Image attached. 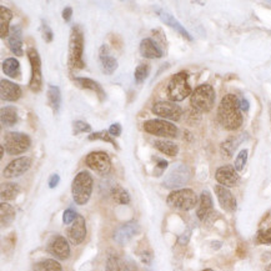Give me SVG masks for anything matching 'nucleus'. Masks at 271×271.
I'll return each instance as SVG.
<instances>
[{"instance_id":"nucleus-5","label":"nucleus","mask_w":271,"mask_h":271,"mask_svg":"<svg viewBox=\"0 0 271 271\" xmlns=\"http://www.w3.org/2000/svg\"><path fill=\"white\" fill-rule=\"evenodd\" d=\"M192 109L199 113H208L215 104V90L209 84H201L192 91L190 97Z\"/></svg>"},{"instance_id":"nucleus-23","label":"nucleus","mask_w":271,"mask_h":271,"mask_svg":"<svg viewBox=\"0 0 271 271\" xmlns=\"http://www.w3.org/2000/svg\"><path fill=\"white\" fill-rule=\"evenodd\" d=\"M99 60L103 71H104L105 74L111 75L118 69V60L113 57L110 49H109L108 45H105V44L100 46L99 49Z\"/></svg>"},{"instance_id":"nucleus-51","label":"nucleus","mask_w":271,"mask_h":271,"mask_svg":"<svg viewBox=\"0 0 271 271\" xmlns=\"http://www.w3.org/2000/svg\"><path fill=\"white\" fill-rule=\"evenodd\" d=\"M4 146H2V147H0V155H2V158H3V156H4Z\"/></svg>"},{"instance_id":"nucleus-32","label":"nucleus","mask_w":271,"mask_h":271,"mask_svg":"<svg viewBox=\"0 0 271 271\" xmlns=\"http://www.w3.org/2000/svg\"><path fill=\"white\" fill-rule=\"evenodd\" d=\"M154 146H155L159 152L165 154V155L170 156V158H174L179 153L178 145L170 140H165V139H163V140H155L154 141Z\"/></svg>"},{"instance_id":"nucleus-47","label":"nucleus","mask_w":271,"mask_h":271,"mask_svg":"<svg viewBox=\"0 0 271 271\" xmlns=\"http://www.w3.org/2000/svg\"><path fill=\"white\" fill-rule=\"evenodd\" d=\"M60 183V177L58 174H53L52 177L49 179V188L50 189H54L57 188L58 184Z\"/></svg>"},{"instance_id":"nucleus-42","label":"nucleus","mask_w":271,"mask_h":271,"mask_svg":"<svg viewBox=\"0 0 271 271\" xmlns=\"http://www.w3.org/2000/svg\"><path fill=\"white\" fill-rule=\"evenodd\" d=\"M72 128H74V134L78 135L80 133H90L91 127L88 122L82 121V120H78V121L72 122Z\"/></svg>"},{"instance_id":"nucleus-31","label":"nucleus","mask_w":271,"mask_h":271,"mask_svg":"<svg viewBox=\"0 0 271 271\" xmlns=\"http://www.w3.org/2000/svg\"><path fill=\"white\" fill-rule=\"evenodd\" d=\"M3 72H4L7 77L13 78V79H16V78H20V63H19L18 59L15 58H8L3 61L2 64Z\"/></svg>"},{"instance_id":"nucleus-15","label":"nucleus","mask_w":271,"mask_h":271,"mask_svg":"<svg viewBox=\"0 0 271 271\" xmlns=\"http://www.w3.org/2000/svg\"><path fill=\"white\" fill-rule=\"evenodd\" d=\"M46 250L54 258L59 260H66L70 256V247H69L68 240L61 235L53 236L47 242Z\"/></svg>"},{"instance_id":"nucleus-2","label":"nucleus","mask_w":271,"mask_h":271,"mask_svg":"<svg viewBox=\"0 0 271 271\" xmlns=\"http://www.w3.org/2000/svg\"><path fill=\"white\" fill-rule=\"evenodd\" d=\"M84 55V34L79 25H74L70 32V41H69V68L71 70H82L85 68Z\"/></svg>"},{"instance_id":"nucleus-50","label":"nucleus","mask_w":271,"mask_h":271,"mask_svg":"<svg viewBox=\"0 0 271 271\" xmlns=\"http://www.w3.org/2000/svg\"><path fill=\"white\" fill-rule=\"evenodd\" d=\"M189 235H190V233L189 234H184V235L181 236L180 239H179V242H180V244H186V242L189 241Z\"/></svg>"},{"instance_id":"nucleus-18","label":"nucleus","mask_w":271,"mask_h":271,"mask_svg":"<svg viewBox=\"0 0 271 271\" xmlns=\"http://www.w3.org/2000/svg\"><path fill=\"white\" fill-rule=\"evenodd\" d=\"M215 179L219 183V185L225 186V188H231L239 183V174L236 169L231 165L220 166L215 173Z\"/></svg>"},{"instance_id":"nucleus-14","label":"nucleus","mask_w":271,"mask_h":271,"mask_svg":"<svg viewBox=\"0 0 271 271\" xmlns=\"http://www.w3.org/2000/svg\"><path fill=\"white\" fill-rule=\"evenodd\" d=\"M33 164V159L29 156H21V158L14 159L13 161H10L8 164L7 167L3 171V177L5 179H13L19 178L21 175L25 174L28 170L30 169Z\"/></svg>"},{"instance_id":"nucleus-3","label":"nucleus","mask_w":271,"mask_h":271,"mask_svg":"<svg viewBox=\"0 0 271 271\" xmlns=\"http://www.w3.org/2000/svg\"><path fill=\"white\" fill-rule=\"evenodd\" d=\"M91 192H93V177L89 171L83 170L72 180V199L78 205H85L90 200Z\"/></svg>"},{"instance_id":"nucleus-4","label":"nucleus","mask_w":271,"mask_h":271,"mask_svg":"<svg viewBox=\"0 0 271 271\" xmlns=\"http://www.w3.org/2000/svg\"><path fill=\"white\" fill-rule=\"evenodd\" d=\"M191 94V86L189 84V74L186 71H180L173 75L166 86V95L170 102L179 103L185 100Z\"/></svg>"},{"instance_id":"nucleus-16","label":"nucleus","mask_w":271,"mask_h":271,"mask_svg":"<svg viewBox=\"0 0 271 271\" xmlns=\"http://www.w3.org/2000/svg\"><path fill=\"white\" fill-rule=\"evenodd\" d=\"M106 271H138V265L133 259L121 255H110L106 260Z\"/></svg>"},{"instance_id":"nucleus-27","label":"nucleus","mask_w":271,"mask_h":271,"mask_svg":"<svg viewBox=\"0 0 271 271\" xmlns=\"http://www.w3.org/2000/svg\"><path fill=\"white\" fill-rule=\"evenodd\" d=\"M247 136H248L247 134H241V135L231 136V138H229L228 140H225L221 144V147H220V149H221L223 155H225L226 158H231L234 152L236 150V147L239 146V145L241 144L245 139H247Z\"/></svg>"},{"instance_id":"nucleus-38","label":"nucleus","mask_w":271,"mask_h":271,"mask_svg":"<svg viewBox=\"0 0 271 271\" xmlns=\"http://www.w3.org/2000/svg\"><path fill=\"white\" fill-rule=\"evenodd\" d=\"M89 140L93 141V140H102V141H105V142H110V144L114 145V147H116L118 149V144H116L115 140H114L113 136L109 134V131L106 130H103V131H97V133H93L89 135Z\"/></svg>"},{"instance_id":"nucleus-46","label":"nucleus","mask_w":271,"mask_h":271,"mask_svg":"<svg viewBox=\"0 0 271 271\" xmlns=\"http://www.w3.org/2000/svg\"><path fill=\"white\" fill-rule=\"evenodd\" d=\"M61 16H63L64 21L69 23V21L71 20V16H72V8L71 7H65V8H64L63 13H61Z\"/></svg>"},{"instance_id":"nucleus-22","label":"nucleus","mask_w":271,"mask_h":271,"mask_svg":"<svg viewBox=\"0 0 271 271\" xmlns=\"http://www.w3.org/2000/svg\"><path fill=\"white\" fill-rule=\"evenodd\" d=\"M214 190H215V194H216V196H217V200H219L220 206H221L225 211L233 212L236 210V208H237L236 199L234 198L233 192H231L230 190L223 185H216Z\"/></svg>"},{"instance_id":"nucleus-54","label":"nucleus","mask_w":271,"mask_h":271,"mask_svg":"<svg viewBox=\"0 0 271 271\" xmlns=\"http://www.w3.org/2000/svg\"><path fill=\"white\" fill-rule=\"evenodd\" d=\"M203 271H212L211 269H205V270H203Z\"/></svg>"},{"instance_id":"nucleus-9","label":"nucleus","mask_w":271,"mask_h":271,"mask_svg":"<svg viewBox=\"0 0 271 271\" xmlns=\"http://www.w3.org/2000/svg\"><path fill=\"white\" fill-rule=\"evenodd\" d=\"M144 130L147 134H152L155 136H161V138H177L179 134V129L173 122L167 120L161 119H152L146 120L144 122Z\"/></svg>"},{"instance_id":"nucleus-17","label":"nucleus","mask_w":271,"mask_h":271,"mask_svg":"<svg viewBox=\"0 0 271 271\" xmlns=\"http://www.w3.org/2000/svg\"><path fill=\"white\" fill-rule=\"evenodd\" d=\"M154 12L156 13V15L159 16V19H160L164 24H166L167 27H170L171 29L177 30L179 34L183 35L184 38L188 39V40L190 41L192 40V36L190 35V33L183 27V25L179 23L177 19H175V16H173V14H170L167 10L163 9V8L160 7H154Z\"/></svg>"},{"instance_id":"nucleus-26","label":"nucleus","mask_w":271,"mask_h":271,"mask_svg":"<svg viewBox=\"0 0 271 271\" xmlns=\"http://www.w3.org/2000/svg\"><path fill=\"white\" fill-rule=\"evenodd\" d=\"M74 82L77 83L80 88L88 89V90H91L94 91V93H96V95L99 96V99L102 100V102L106 99V94L104 89L102 88V85H100L99 83L95 82V80L89 79V78H75Z\"/></svg>"},{"instance_id":"nucleus-48","label":"nucleus","mask_w":271,"mask_h":271,"mask_svg":"<svg viewBox=\"0 0 271 271\" xmlns=\"http://www.w3.org/2000/svg\"><path fill=\"white\" fill-rule=\"evenodd\" d=\"M239 103H240V109L244 111H248L249 110V102L247 99H244V97H239Z\"/></svg>"},{"instance_id":"nucleus-19","label":"nucleus","mask_w":271,"mask_h":271,"mask_svg":"<svg viewBox=\"0 0 271 271\" xmlns=\"http://www.w3.org/2000/svg\"><path fill=\"white\" fill-rule=\"evenodd\" d=\"M66 235H68V240L72 245H80L85 240L86 224L85 219H84L82 215H78L75 221L72 223L70 228L66 231Z\"/></svg>"},{"instance_id":"nucleus-33","label":"nucleus","mask_w":271,"mask_h":271,"mask_svg":"<svg viewBox=\"0 0 271 271\" xmlns=\"http://www.w3.org/2000/svg\"><path fill=\"white\" fill-rule=\"evenodd\" d=\"M0 215H2V226L8 228L15 219V210L8 203H2L0 205Z\"/></svg>"},{"instance_id":"nucleus-13","label":"nucleus","mask_w":271,"mask_h":271,"mask_svg":"<svg viewBox=\"0 0 271 271\" xmlns=\"http://www.w3.org/2000/svg\"><path fill=\"white\" fill-rule=\"evenodd\" d=\"M139 233H140V225H139L135 220H131V221H128L121 226H119V228L114 231V241H115L116 244H119L120 247H124L134 236L138 235Z\"/></svg>"},{"instance_id":"nucleus-55","label":"nucleus","mask_w":271,"mask_h":271,"mask_svg":"<svg viewBox=\"0 0 271 271\" xmlns=\"http://www.w3.org/2000/svg\"><path fill=\"white\" fill-rule=\"evenodd\" d=\"M270 4H271V2H270Z\"/></svg>"},{"instance_id":"nucleus-28","label":"nucleus","mask_w":271,"mask_h":271,"mask_svg":"<svg viewBox=\"0 0 271 271\" xmlns=\"http://www.w3.org/2000/svg\"><path fill=\"white\" fill-rule=\"evenodd\" d=\"M0 12H2V15H0V38L5 39L9 36V32H10V21L13 19V13L9 8L4 7L2 5L0 7Z\"/></svg>"},{"instance_id":"nucleus-25","label":"nucleus","mask_w":271,"mask_h":271,"mask_svg":"<svg viewBox=\"0 0 271 271\" xmlns=\"http://www.w3.org/2000/svg\"><path fill=\"white\" fill-rule=\"evenodd\" d=\"M212 211V199L208 190H204L200 195L199 208L196 210V215L200 220H205Z\"/></svg>"},{"instance_id":"nucleus-37","label":"nucleus","mask_w":271,"mask_h":271,"mask_svg":"<svg viewBox=\"0 0 271 271\" xmlns=\"http://www.w3.org/2000/svg\"><path fill=\"white\" fill-rule=\"evenodd\" d=\"M150 72V66L147 64L141 63L139 64L135 68V71H134V80H135L136 84H141L145 82L147 77H149Z\"/></svg>"},{"instance_id":"nucleus-34","label":"nucleus","mask_w":271,"mask_h":271,"mask_svg":"<svg viewBox=\"0 0 271 271\" xmlns=\"http://www.w3.org/2000/svg\"><path fill=\"white\" fill-rule=\"evenodd\" d=\"M111 198L116 204H120V205H128L130 203L129 192L120 185H115L111 189Z\"/></svg>"},{"instance_id":"nucleus-49","label":"nucleus","mask_w":271,"mask_h":271,"mask_svg":"<svg viewBox=\"0 0 271 271\" xmlns=\"http://www.w3.org/2000/svg\"><path fill=\"white\" fill-rule=\"evenodd\" d=\"M156 167H158V169L160 170V173L164 171V170H165L166 167H167V161L166 160H159V163H158V165H156Z\"/></svg>"},{"instance_id":"nucleus-41","label":"nucleus","mask_w":271,"mask_h":271,"mask_svg":"<svg viewBox=\"0 0 271 271\" xmlns=\"http://www.w3.org/2000/svg\"><path fill=\"white\" fill-rule=\"evenodd\" d=\"M247 161H248V150L244 149L237 154V156H236L235 165H234V167H235L237 173L241 171V170L244 169L245 165H247Z\"/></svg>"},{"instance_id":"nucleus-7","label":"nucleus","mask_w":271,"mask_h":271,"mask_svg":"<svg viewBox=\"0 0 271 271\" xmlns=\"http://www.w3.org/2000/svg\"><path fill=\"white\" fill-rule=\"evenodd\" d=\"M190 178H191V173H190L189 166L181 163L174 164L164 178L163 186L166 189L181 188L189 183Z\"/></svg>"},{"instance_id":"nucleus-52","label":"nucleus","mask_w":271,"mask_h":271,"mask_svg":"<svg viewBox=\"0 0 271 271\" xmlns=\"http://www.w3.org/2000/svg\"><path fill=\"white\" fill-rule=\"evenodd\" d=\"M266 271H271V264L269 265V266H267V267H266Z\"/></svg>"},{"instance_id":"nucleus-39","label":"nucleus","mask_w":271,"mask_h":271,"mask_svg":"<svg viewBox=\"0 0 271 271\" xmlns=\"http://www.w3.org/2000/svg\"><path fill=\"white\" fill-rule=\"evenodd\" d=\"M138 255H139V258L141 259V261L144 262V264H146V265L152 264V261L154 259V254H153L152 249L147 247V245H145V247H141V242H140V249L138 250Z\"/></svg>"},{"instance_id":"nucleus-21","label":"nucleus","mask_w":271,"mask_h":271,"mask_svg":"<svg viewBox=\"0 0 271 271\" xmlns=\"http://www.w3.org/2000/svg\"><path fill=\"white\" fill-rule=\"evenodd\" d=\"M0 95L4 102H16L23 95V90L18 84L10 82V80L2 79L0 82Z\"/></svg>"},{"instance_id":"nucleus-10","label":"nucleus","mask_w":271,"mask_h":271,"mask_svg":"<svg viewBox=\"0 0 271 271\" xmlns=\"http://www.w3.org/2000/svg\"><path fill=\"white\" fill-rule=\"evenodd\" d=\"M27 54L28 59L30 61V66H32V78H30L29 88L34 93H39L41 90V85H43L40 57H39V53L36 52L34 47H29Z\"/></svg>"},{"instance_id":"nucleus-1","label":"nucleus","mask_w":271,"mask_h":271,"mask_svg":"<svg viewBox=\"0 0 271 271\" xmlns=\"http://www.w3.org/2000/svg\"><path fill=\"white\" fill-rule=\"evenodd\" d=\"M217 120L226 130H237L242 125V114L240 109L239 97L234 94H228L223 97L217 109Z\"/></svg>"},{"instance_id":"nucleus-29","label":"nucleus","mask_w":271,"mask_h":271,"mask_svg":"<svg viewBox=\"0 0 271 271\" xmlns=\"http://www.w3.org/2000/svg\"><path fill=\"white\" fill-rule=\"evenodd\" d=\"M46 97L47 104L53 109V111H54V113H59L61 106V91L59 86L50 84L49 88H47Z\"/></svg>"},{"instance_id":"nucleus-12","label":"nucleus","mask_w":271,"mask_h":271,"mask_svg":"<svg viewBox=\"0 0 271 271\" xmlns=\"http://www.w3.org/2000/svg\"><path fill=\"white\" fill-rule=\"evenodd\" d=\"M153 114L156 116H161L164 120L167 121H178L183 115V110L177 103L173 102H158L153 105L152 109Z\"/></svg>"},{"instance_id":"nucleus-40","label":"nucleus","mask_w":271,"mask_h":271,"mask_svg":"<svg viewBox=\"0 0 271 271\" xmlns=\"http://www.w3.org/2000/svg\"><path fill=\"white\" fill-rule=\"evenodd\" d=\"M256 242L258 244L271 245V226L266 229H261L256 235Z\"/></svg>"},{"instance_id":"nucleus-20","label":"nucleus","mask_w":271,"mask_h":271,"mask_svg":"<svg viewBox=\"0 0 271 271\" xmlns=\"http://www.w3.org/2000/svg\"><path fill=\"white\" fill-rule=\"evenodd\" d=\"M8 44H9L10 52L16 57H23V30H21L20 25H12L8 36Z\"/></svg>"},{"instance_id":"nucleus-36","label":"nucleus","mask_w":271,"mask_h":271,"mask_svg":"<svg viewBox=\"0 0 271 271\" xmlns=\"http://www.w3.org/2000/svg\"><path fill=\"white\" fill-rule=\"evenodd\" d=\"M19 194V186L15 183H4L0 188V195L4 200H14Z\"/></svg>"},{"instance_id":"nucleus-11","label":"nucleus","mask_w":271,"mask_h":271,"mask_svg":"<svg viewBox=\"0 0 271 271\" xmlns=\"http://www.w3.org/2000/svg\"><path fill=\"white\" fill-rule=\"evenodd\" d=\"M86 166L102 175L109 174L111 170V159L105 152H93L85 158Z\"/></svg>"},{"instance_id":"nucleus-53","label":"nucleus","mask_w":271,"mask_h":271,"mask_svg":"<svg viewBox=\"0 0 271 271\" xmlns=\"http://www.w3.org/2000/svg\"><path fill=\"white\" fill-rule=\"evenodd\" d=\"M270 121H271V104H270Z\"/></svg>"},{"instance_id":"nucleus-6","label":"nucleus","mask_w":271,"mask_h":271,"mask_svg":"<svg viewBox=\"0 0 271 271\" xmlns=\"http://www.w3.org/2000/svg\"><path fill=\"white\" fill-rule=\"evenodd\" d=\"M199 198L191 189L174 190L167 196L166 203L170 208L181 211H189L196 206Z\"/></svg>"},{"instance_id":"nucleus-43","label":"nucleus","mask_w":271,"mask_h":271,"mask_svg":"<svg viewBox=\"0 0 271 271\" xmlns=\"http://www.w3.org/2000/svg\"><path fill=\"white\" fill-rule=\"evenodd\" d=\"M41 35H43L44 41H46V43H52L53 39H54V33H53L52 28L44 20L41 21Z\"/></svg>"},{"instance_id":"nucleus-35","label":"nucleus","mask_w":271,"mask_h":271,"mask_svg":"<svg viewBox=\"0 0 271 271\" xmlns=\"http://www.w3.org/2000/svg\"><path fill=\"white\" fill-rule=\"evenodd\" d=\"M34 271H63V267L57 260L45 259L36 262L34 265Z\"/></svg>"},{"instance_id":"nucleus-45","label":"nucleus","mask_w":271,"mask_h":271,"mask_svg":"<svg viewBox=\"0 0 271 271\" xmlns=\"http://www.w3.org/2000/svg\"><path fill=\"white\" fill-rule=\"evenodd\" d=\"M109 134H110L113 138H116V136H120L121 134V125L119 122H115V124H111L110 128H109Z\"/></svg>"},{"instance_id":"nucleus-30","label":"nucleus","mask_w":271,"mask_h":271,"mask_svg":"<svg viewBox=\"0 0 271 271\" xmlns=\"http://www.w3.org/2000/svg\"><path fill=\"white\" fill-rule=\"evenodd\" d=\"M0 120L3 127H14L18 122V110L15 106H4L0 111Z\"/></svg>"},{"instance_id":"nucleus-8","label":"nucleus","mask_w":271,"mask_h":271,"mask_svg":"<svg viewBox=\"0 0 271 271\" xmlns=\"http://www.w3.org/2000/svg\"><path fill=\"white\" fill-rule=\"evenodd\" d=\"M32 145V140L27 134L10 131L4 135V149L9 155H19L27 152Z\"/></svg>"},{"instance_id":"nucleus-24","label":"nucleus","mask_w":271,"mask_h":271,"mask_svg":"<svg viewBox=\"0 0 271 271\" xmlns=\"http://www.w3.org/2000/svg\"><path fill=\"white\" fill-rule=\"evenodd\" d=\"M140 54L146 59H160L163 57V50L152 38H145L140 43Z\"/></svg>"},{"instance_id":"nucleus-44","label":"nucleus","mask_w":271,"mask_h":271,"mask_svg":"<svg viewBox=\"0 0 271 271\" xmlns=\"http://www.w3.org/2000/svg\"><path fill=\"white\" fill-rule=\"evenodd\" d=\"M78 217L77 212H75L74 209H66L65 211H64V215H63V223L65 225H69L71 224V223L75 221V219Z\"/></svg>"}]
</instances>
